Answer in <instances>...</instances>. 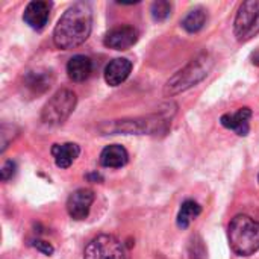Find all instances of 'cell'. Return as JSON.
Wrapping results in <instances>:
<instances>
[{"mask_svg":"<svg viewBox=\"0 0 259 259\" xmlns=\"http://www.w3.org/2000/svg\"><path fill=\"white\" fill-rule=\"evenodd\" d=\"M93 29V9L87 2L73 3L58 20L53 30V42L61 50H70L83 44Z\"/></svg>","mask_w":259,"mask_h":259,"instance_id":"6da1fadb","label":"cell"},{"mask_svg":"<svg viewBox=\"0 0 259 259\" xmlns=\"http://www.w3.org/2000/svg\"><path fill=\"white\" fill-rule=\"evenodd\" d=\"M214 62L215 61L211 53L202 52L200 55H197L194 59H191L182 70L175 73L165 82L164 96L173 97L176 94H181V93L196 87L203 79H206V76L209 74V71L214 67Z\"/></svg>","mask_w":259,"mask_h":259,"instance_id":"7a4b0ae2","label":"cell"},{"mask_svg":"<svg viewBox=\"0 0 259 259\" xmlns=\"http://www.w3.org/2000/svg\"><path fill=\"white\" fill-rule=\"evenodd\" d=\"M170 124L168 115L153 114L141 118H123L105 121L99 126L100 135H152L158 132H167Z\"/></svg>","mask_w":259,"mask_h":259,"instance_id":"3957f363","label":"cell"},{"mask_svg":"<svg viewBox=\"0 0 259 259\" xmlns=\"http://www.w3.org/2000/svg\"><path fill=\"white\" fill-rule=\"evenodd\" d=\"M228 238L232 252L238 256H250L259 250V222L240 214L232 219L228 228Z\"/></svg>","mask_w":259,"mask_h":259,"instance_id":"277c9868","label":"cell"},{"mask_svg":"<svg viewBox=\"0 0 259 259\" xmlns=\"http://www.w3.org/2000/svg\"><path fill=\"white\" fill-rule=\"evenodd\" d=\"M76 103H77V97L73 91L70 90L56 91L41 111L42 123L49 126H59L65 123L68 117L73 114Z\"/></svg>","mask_w":259,"mask_h":259,"instance_id":"5b68a950","label":"cell"},{"mask_svg":"<svg viewBox=\"0 0 259 259\" xmlns=\"http://www.w3.org/2000/svg\"><path fill=\"white\" fill-rule=\"evenodd\" d=\"M234 33L240 42H247L259 33V0L244 2L234 21Z\"/></svg>","mask_w":259,"mask_h":259,"instance_id":"8992f818","label":"cell"},{"mask_svg":"<svg viewBox=\"0 0 259 259\" xmlns=\"http://www.w3.org/2000/svg\"><path fill=\"white\" fill-rule=\"evenodd\" d=\"M83 259H126L121 243L108 234L97 235L85 247Z\"/></svg>","mask_w":259,"mask_h":259,"instance_id":"52a82bcc","label":"cell"},{"mask_svg":"<svg viewBox=\"0 0 259 259\" xmlns=\"http://www.w3.org/2000/svg\"><path fill=\"white\" fill-rule=\"evenodd\" d=\"M94 202V193L88 188L73 191L67 200V212L73 220H85Z\"/></svg>","mask_w":259,"mask_h":259,"instance_id":"ba28073f","label":"cell"},{"mask_svg":"<svg viewBox=\"0 0 259 259\" xmlns=\"http://www.w3.org/2000/svg\"><path fill=\"white\" fill-rule=\"evenodd\" d=\"M138 41V30L134 26L123 24L111 29L103 39V44L114 50H127Z\"/></svg>","mask_w":259,"mask_h":259,"instance_id":"9c48e42d","label":"cell"},{"mask_svg":"<svg viewBox=\"0 0 259 259\" xmlns=\"http://www.w3.org/2000/svg\"><path fill=\"white\" fill-rule=\"evenodd\" d=\"M50 9H52L50 2L33 0L26 6L24 14H23V20L29 27H32L35 30H41L46 27V24L49 21Z\"/></svg>","mask_w":259,"mask_h":259,"instance_id":"30bf717a","label":"cell"},{"mask_svg":"<svg viewBox=\"0 0 259 259\" xmlns=\"http://www.w3.org/2000/svg\"><path fill=\"white\" fill-rule=\"evenodd\" d=\"M53 82H55V74L52 73V70H47V68L30 70L23 77L24 88L30 91L32 94L46 93L53 85Z\"/></svg>","mask_w":259,"mask_h":259,"instance_id":"8fae6325","label":"cell"},{"mask_svg":"<svg viewBox=\"0 0 259 259\" xmlns=\"http://www.w3.org/2000/svg\"><path fill=\"white\" fill-rule=\"evenodd\" d=\"M250 118H252V109L250 108H240L234 114H225L220 118V123L223 127L234 131L240 137H247L250 132Z\"/></svg>","mask_w":259,"mask_h":259,"instance_id":"7c38bea8","label":"cell"},{"mask_svg":"<svg viewBox=\"0 0 259 259\" xmlns=\"http://www.w3.org/2000/svg\"><path fill=\"white\" fill-rule=\"evenodd\" d=\"M132 71V62L126 58H115L105 67V80L109 87L121 85Z\"/></svg>","mask_w":259,"mask_h":259,"instance_id":"4fadbf2b","label":"cell"},{"mask_svg":"<svg viewBox=\"0 0 259 259\" xmlns=\"http://www.w3.org/2000/svg\"><path fill=\"white\" fill-rule=\"evenodd\" d=\"M93 61L85 55L73 56L67 64V74L73 82H83L91 76Z\"/></svg>","mask_w":259,"mask_h":259,"instance_id":"5bb4252c","label":"cell"},{"mask_svg":"<svg viewBox=\"0 0 259 259\" xmlns=\"http://www.w3.org/2000/svg\"><path fill=\"white\" fill-rule=\"evenodd\" d=\"M52 156L55 158V164L59 168H68L80 153V147L76 143H64L52 146Z\"/></svg>","mask_w":259,"mask_h":259,"instance_id":"9a60e30c","label":"cell"},{"mask_svg":"<svg viewBox=\"0 0 259 259\" xmlns=\"http://www.w3.org/2000/svg\"><path fill=\"white\" fill-rule=\"evenodd\" d=\"M129 161L127 150L120 144H111L105 147L100 153V164L109 168H120L124 167Z\"/></svg>","mask_w":259,"mask_h":259,"instance_id":"2e32d148","label":"cell"},{"mask_svg":"<svg viewBox=\"0 0 259 259\" xmlns=\"http://www.w3.org/2000/svg\"><path fill=\"white\" fill-rule=\"evenodd\" d=\"M208 20V14L203 8H194L191 9L185 18L182 20V27L188 32V33H196L199 32L200 29H203L205 23Z\"/></svg>","mask_w":259,"mask_h":259,"instance_id":"e0dca14e","label":"cell"},{"mask_svg":"<svg viewBox=\"0 0 259 259\" xmlns=\"http://www.w3.org/2000/svg\"><path fill=\"white\" fill-rule=\"evenodd\" d=\"M202 214V206L194 200H185L178 214V226L181 229H187L190 223Z\"/></svg>","mask_w":259,"mask_h":259,"instance_id":"ac0fdd59","label":"cell"},{"mask_svg":"<svg viewBox=\"0 0 259 259\" xmlns=\"http://www.w3.org/2000/svg\"><path fill=\"white\" fill-rule=\"evenodd\" d=\"M171 3L167 2V0H156L152 3V8H150V12H152V17L155 21H164L170 17L171 14Z\"/></svg>","mask_w":259,"mask_h":259,"instance_id":"d6986e66","label":"cell"},{"mask_svg":"<svg viewBox=\"0 0 259 259\" xmlns=\"http://www.w3.org/2000/svg\"><path fill=\"white\" fill-rule=\"evenodd\" d=\"M17 135H18V129H17L15 126L3 123V124H2V129H0V144H2V149H0V150L5 152L6 147H8V144H9Z\"/></svg>","mask_w":259,"mask_h":259,"instance_id":"ffe728a7","label":"cell"},{"mask_svg":"<svg viewBox=\"0 0 259 259\" xmlns=\"http://www.w3.org/2000/svg\"><path fill=\"white\" fill-rule=\"evenodd\" d=\"M190 256L191 259H205L206 256V249L199 235H194L190 243Z\"/></svg>","mask_w":259,"mask_h":259,"instance_id":"44dd1931","label":"cell"},{"mask_svg":"<svg viewBox=\"0 0 259 259\" xmlns=\"http://www.w3.org/2000/svg\"><path fill=\"white\" fill-rule=\"evenodd\" d=\"M15 171H17V164L14 161H6L3 164L2 170H0V179L3 182H8L9 179H12V176L15 175Z\"/></svg>","mask_w":259,"mask_h":259,"instance_id":"7402d4cb","label":"cell"},{"mask_svg":"<svg viewBox=\"0 0 259 259\" xmlns=\"http://www.w3.org/2000/svg\"><path fill=\"white\" fill-rule=\"evenodd\" d=\"M33 247H35L38 252H41L42 255H47V256L53 255V252H55L53 246H52L50 243H47V241H42V240H35V241H33Z\"/></svg>","mask_w":259,"mask_h":259,"instance_id":"603a6c76","label":"cell"},{"mask_svg":"<svg viewBox=\"0 0 259 259\" xmlns=\"http://www.w3.org/2000/svg\"><path fill=\"white\" fill-rule=\"evenodd\" d=\"M87 179L91 181V182H102V181H103V178H102L99 173H91V175L87 176Z\"/></svg>","mask_w":259,"mask_h":259,"instance_id":"cb8c5ba5","label":"cell"},{"mask_svg":"<svg viewBox=\"0 0 259 259\" xmlns=\"http://www.w3.org/2000/svg\"><path fill=\"white\" fill-rule=\"evenodd\" d=\"M252 59H253L252 62H253L255 65H259V52H256V53H255V55L252 56Z\"/></svg>","mask_w":259,"mask_h":259,"instance_id":"d4e9b609","label":"cell"},{"mask_svg":"<svg viewBox=\"0 0 259 259\" xmlns=\"http://www.w3.org/2000/svg\"><path fill=\"white\" fill-rule=\"evenodd\" d=\"M258 181H259V176H258Z\"/></svg>","mask_w":259,"mask_h":259,"instance_id":"484cf974","label":"cell"}]
</instances>
